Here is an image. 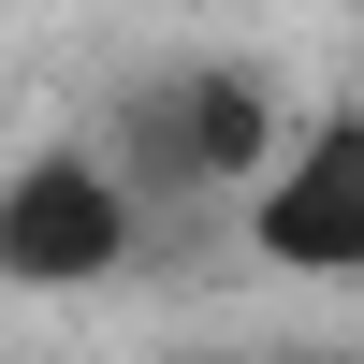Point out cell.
Wrapping results in <instances>:
<instances>
[{"mask_svg":"<svg viewBox=\"0 0 364 364\" xmlns=\"http://www.w3.org/2000/svg\"><path fill=\"white\" fill-rule=\"evenodd\" d=\"M233 248L291 291H364V102H306L291 146L248 175Z\"/></svg>","mask_w":364,"mask_h":364,"instance_id":"3","label":"cell"},{"mask_svg":"<svg viewBox=\"0 0 364 364\" xmlns=\"http://www.w3.org/2000/svg\"><path fill=\"white\" fill-rule=\"evenodd\" d=\"M350 44H364V0H350Z\"/></svg>","mask_w":364,"mask_h":364,"instance_id":"5","label":"cell"},{"mask_svg":"<svg viewBox=\"0 0 364 364\" xmlns=\"http://www.w3.org/2000/svg\"><path fill=\"white\" fill-rule=\"evenodd\" d=\"M146 204L117 190V161L87 132H58V146H15L0 161V291L15 306H73V291H117L146 262Z\"/></svg>","mask_w":364,"mask_h":364,"instance_id":"2","label":"cell"},{"mask_svg":"<svg viewBox=\"0 0 364 364\" xmlns=\"http://www.w3.org/2000/svg\"><path fill=\"white\" fill-rule=\"evenodd\" d=\"M161 364H248V350H161Z\"/></svg>","mask_w":364,"mask_h":364,"instance_id":"4","label":"cell"},{"mask_svg":"<svg viewBox=\"0 0 364 364\" xmlns=\"http://www.w3.org/2000/svg\"><path fill=\"white\" fill-rule=\"evenodd\" d=\"M87 146L117 161V190H132L146 219H175V204L233 219L248 175L291 146V102H277V73H248V58H161V73L117 87V117Z\"/></svg>","mask_w":364,"mask_h":364,"instance_id":"1","label":"cell"}]
</instances>
